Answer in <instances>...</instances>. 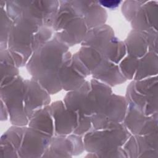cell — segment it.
<instances>
[{
	"mask_svg": "<svg viewBox=\"0 0 158 158\" xmlns=\"http://www.w3.org/2000/svg\"><path fill=\"white\" fill-rule=\"evenodd\" d=\"M99 4H101V5H103L104 6H106L108 7H110L111 6L112 7H117L119 4L120 3V1H99Z\"/></svg>",
	"mask_w": 158,
	"mask_h": 158,
	"instance_id": "6da1fadb",
	"label": "cell"
}]
</instances>
